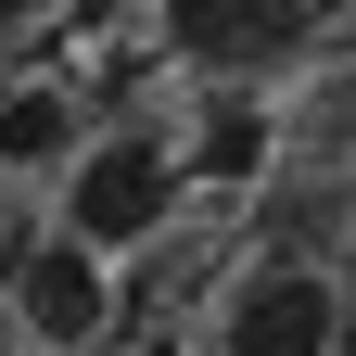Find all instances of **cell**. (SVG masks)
<instances>
[{"mask_svg":"<svg viewBox=\"0 0 356 356\" xmlns=\"http://www.w3.org/2000/svg\"><path fill=\"white\" fill-rule=\"evenodd\" d=\"M0 165H76L64 89H13V102H0Z\"/></svg>","mask_w":356,"mask_h":356,"instance_id":"cell-5","label":"cell"},{"mask_svg":"<svg viewBox=\"0 0 356 356\" xmlns=\"http://www.w3.org/2000/svg\"><path fill=\"white\" fill-rule=\"evenodd\" d=\"M178 191H191V165H178L165 140H140V127H115V140H89L64 165V242L127 254V242H153L165 216H178Z\"/></svg>","mask_w":356,"mask_h":356,"instance_id":"cell-1","label":"cell"},{"mask_svg":"<svg viewBox=\"0 0 356 356\" xmlns=\"http://www.w3.org/2000/svg\"><path fill=\"white\" fill-rule=\"evenodd\" d=\"M13 318H26V343L89 356V343L115 331V280H102V254H89V242H38V254L13 267Z\"/></svg>","mask_w":356,"mask_h":356,"instance_id":"cell-3","label":"cell"},{"mask_svg":"<svg viewBox=\"0 0 356 356\" xmlns=\"http://www.w3.org/2000/svg\"><path fill=\"white\" fill-rule=\"evenodd\" d=\"M216 343H229V356H343V293H331V267H305V254L242 267Z\"/></svg>","mask_w":356,"mask_h":356,"instance_id":"cell-2","label":"cell"},{"mask_svg":"<svg viewBox=\"0 0 356 356\" xmlns=\"http://www.w3.org/2000/svg\"><path fill=\"white\" fill-rule=\"evenodd\" d=\"M305 38V0H165V51L204 76H254Z\"/></svg>","mask_w":356,"mask_h":356,"instance_id":"cell-4","label":"cell"}]
</instances>
